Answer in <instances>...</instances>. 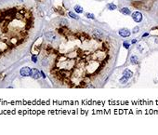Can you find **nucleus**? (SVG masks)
<instances>
[{"mask_svg":"<svg viewBox=\"0 0 158 135\" xmlns=\"http://www.w3.org/2000/svg\"><path fill=\"white\" fill-rule=\"evenodd\" d=\"M58 33L62 36L60 41L47 46L44 52H47L50 60V66L47 67L52 77L62 86L68 88H86L96 75L99 67L98 56L95 41L100 38L89 36L86 32H74L67 27L58 29Z\"/></svg>","mask_w":158,"mask_h":135,"instance_id":"obj_1","label":"nucleus"},{"mask_svg":"<svg viewBox=\"0 0 158 135\" xmlns=\"http://www.w3.org/2000/svg\"><path fill=\"white\" fill-rule=\"evenodd\" d=\"M34 13L26 5L0 8V60L10 57L32 35Z\"/></svg>","mask_w":158,"mask_h":135,"instance_id":"obj_2","label":"nucleus"},{"mask_svg":"<svg viewBox=\"0 0 158 135\" xmlns=\"http://www.w3.org/2000/svg\"><path fill=\"white\" fill-rule=\"evenodd\" d=\"M46 37H47V39H48L49 42H54V41H56V40H57L58 35H57V34H56V33L49 31V32L46 33Z\"/></svg>","mask_w":158,"mask_h":135,"instance_id":"obj_3","label":"nucleus"},{"mask_svg":"<svg viewBox=\"0 0 158 135\" xmlns=\"http://www.w3.org/2000/svg\"><path fill=\"white\" fill-rule=\"evenodd\" d=\"M132 18H133V20H134L136 23H140L141 20H142V14H141L140 12H139V11H136V12L133 13Z\"/></svg>","mask_w":158,"mask_h":135,"instance_id":"obj_4","label":"nucleus"},{"mask_svg":"<svg viewBox=\"0 0 158 135\" xmlns=\"http://www.w3.org/2000/svg\"><path fill=\"white\" fill-rule=\"evenodd\" d=\"M31 72H32V70L29 67H23L21 69V75L23 77H29V76H31Z\"/></svg>","mask_w":158,"mask_h":135,"instance_id":"obj_5","label":"nucleus"},{"mask_svg":"<svg viewBox=\"0 0 158 135\" xmlns=\"http://www.w3.org/2000/svg\"><path fill=\"white\" fill-rule=\"evenodd\" d=\"M119 35L122 36V37H128L130 35V31L128 30V29H121L119 31Z\"/></svg>","mask_w":158,"mask_h":135,"instance_id":"obj_6","label":"nucleus"},{"mask_svg":"<svg viewBox=\"0 0 158 135\" xmlns=\"http://www.w3.org/2000/svg\"><path fill=\"white\" fill-rule=\"evenodd\" d=\"M31 77L34 78V79H37V78H39V77H40V73L38 72V70L37 69H32V72H31Z\"/></svg>","mask_w":158,"mask_h":135,"instance_id":"obj_7","label":"nucleus"},{"mask_svg":"<svg viewBox=\"0 0 158 135\" xmlns=\"http://www.w3.org/2000/svg\"><path fill=\"white\" fill-rule=\"evenodd\" d=\"M124 76L123 77H125L126 78H128V79H129L130 77H132V75H133V73H132L130 70H128V69H126L125 71H124V74H123Z\"/></svg>","mask_w":158,"mask_h":135,"instance_id":"obj_8","label":"nucleus"},{"mask_svg":"<svg viewBox=\"0 0 158 135\" xmlns=\"http://www.w3.org/2000/svg\"><path fill=\"white\" fill-rule=\"evenodd\" d=\"M130 61H131V63H133V64H137V63L139 62V60H138V57H137V56H132Z\"/></svg>","mask_w":158,"mask_h":135,"instance_id":"obj_9","label":"nucleus"},{"mask_svg":"<svg viewBox=\"0 0 158 135\" xmlns=\"http://www.w3.org/2000/svg\"><path fill=\"white\" fill-rule=\"evenodd\" d=\"M121 12H122V13H124V14H126V15H129V14H130V10H129L128 8H122V9H121Z\"/></svg>","mask_w":158,"mask_h":135,"instance_id":"obj_10","label":"nucleus"},{"mask_svg":"<svg viewBox=\"0 0 158 135\" xmlns=\"http://www.w3.org/2000/svg\"><path fill=\"white\" fill-rule=\"evenodd\" d=\"M75 11H76L77 13H82V12H83V8H82L80 6H78V5H76V6L75 7Z\"/></svg>","mask_w":158,"mask_h":135,"instance_id":"obj_11","label":"nucleus"},{"mask_svg":"<svg viewBox=\"0 0 158 135\" xmlns=\"http://www.w3.org/2000/svg\"><path fill=\"white\" fill-rule=\"evenodd\" d=\"M108 8H109L110 10H113V9L116 8V6L113 5V4H109V5H108Z\"/></svg>","mask_w":158,"mask_h":135,"instance_id":"obj_12","label":"nucleus"},{"mask_svg":"<svg viewBox=\"0 0 158 135\" xmlns=\"http://www.w3.org/2000/svg\"><path fill=\"white\" fill-rule=\"evenodd\" d=\"M69 16L72 17V18H74V19H75V20L78 19V16H76V15H75V13H73V12H69Z\"/></svg>","mask_w":158,"mask_h":135,"instance_id":"obj_13","label":"nucleus"},{"mask_svg":"<svg viewBox=\"0 0 158 135\" xmlns=\"http://www.w3.org/2000/svg\"><path fill=\"white\" fill-rule=\"evenodd\" d=\"M86 16L87 17V18H89V19H92V20H94V15L93 14H91V13H86Z\"/></svg>","mask_w":158,"mask_h":135,"instance_id":"obj_14","label":"nucleus"},{"mask_svg":"<svg viewBox=\"0 0 158 135\" xmlns=\"http://www.w3.org/2000/svg\"><path fill=\"white\" fill-rule=\"evenodd\" d=\"M128 78H126V77H122V78H121V79H120V82H121V83H122V84H126V83H127V82H128Z\"/></svg>","mask_w":158,"mask_h":135,"instance_id":"obj_15","label":"nucleus"},{"mask_svg":"<svg viewBox=\"0 0 158 135\" xmlns=\"http://www.w3.org/2000/svg\"><path fill=\"white\" fill-rule=\"evenodd\" d=\"M32 61H33L34 62H37V57H36V56H33V57H32Z\"/></svg>","mask_w":158,"mask_h":135,"instance_id":"obj_16","label":"nucleus"},{"mask_svg":"<svg viewBox=\"0 0 158 135\" xmlns=\"http://www.w3.org/2000/svg\"><path fill=\"white\" fill-rule=\"evenodd\" d=\"M124 47H125L126 49H128V48H129V44L127 43V42H125V43H124Z\"/></svg>","mask_w":158,"mask_h":135,"instance_id":"obj_17","label":"nucleus"},{"mask_svg":"<svg viewBox=\"0 0 158 135\" xmlns=\"http://www.w3.org/2000/svg\"><path fill=\"white\" fill-rule=\"evenodd\" d=\"M139 27H135L134 28V30H133V33H138V31H139Z\"/></svg>","mask_w":158,"mask_h":135,"instance_id":"obj_18","label":"nucleus"},{"mask_svg":"<svg viewBox=\"0 0 158 135\" xmlns=\"http://www.w3.org/2000/svg\"><path fill=\"white\" fill-rule=\"evenodd\" d=\"M146 36H148V34H147V33H146V34H144V35H143V37H146Z\"/></svg>","mask_w":158,"mask_h":135,"instance_id":"obj_19","label":"nucleus"},{"mask_svg":"<svg viewBox=\"0 0 158 135\" xmlns=\"http://www.w3.org/2000/svg\"><path fill=\"white\" fill-rule=\"evenodd\" d=\"M136 42H137V41H136L135 39H134V40H132V43H133V44H134V43H136Z\"/></svg>","mask_w":158,"mask_h":135,"instance_id":"obj_20","label":"nucleus"}]
</instances>
